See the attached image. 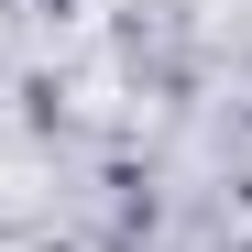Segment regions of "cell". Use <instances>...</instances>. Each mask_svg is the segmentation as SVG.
Segmentation results:
<instances>
[]
</instances>
